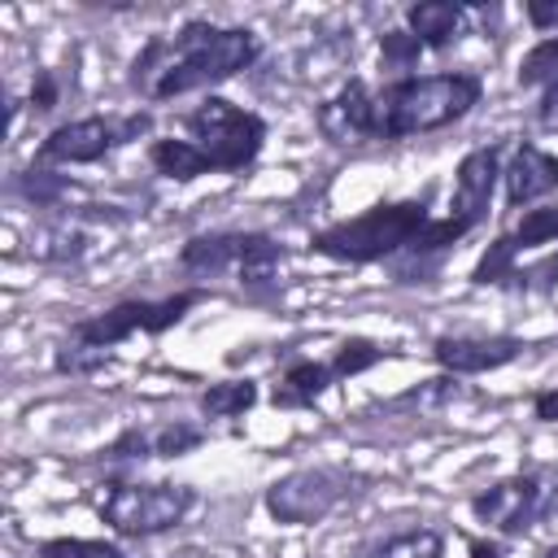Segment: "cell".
<instances>
[{"mask_svg":"<svg viewBox=\"0 0 558 558\" xmlns=\"http://www.w3.org/2000/svg\"><path fill=\"white\" fill-rule=\"evenodd\" d=\"M262 57V39L248 26L183 22L174 35H153L131 61V87L148 100L209 92Z\"/></svg>","mask_w":558,"mask_h":558,"instance_id":"obj_1","label":"cell"},{"mask_svg":"<svg viewBox=\"0 0 558 558\" xmlns=\"http://www.w3.org/2000/svg\"><path fill=\"white\" fill-rule=\"evenodd\" d=\"M480 96H484V83L480 74H466V70L388 78L375 92L379 140H410V135L453 126L480 105Z\"/></svg>","mask_w":558,"mask_h":558,"instance_id":"obj_2","label":"cell"},{"mask_svg":"<svg viewBox=\"0 0 558 558\" xmlns=\"http://www.w3.org/2000/svg\"><path fill=\"white\" fill-rule=\"evenodd\" d=\"M432 196H410V201H379L366 214L340 218L323 231L310 235V253L327 257V262H344V266H371V262H388L401 257L418 231L432 222Z\"/></svg>","mask_w":558,"mask_h":558,"instance_id":"obj_3","label":"cell"},{"mask_svg":"<svg viewBox=\"0 0 558 558\" xmlns=\"http://www.w3.org/2000/svg\"><path fill=\"white\" fill-rule=\"evenodd\" d=\"M196 506V488L153 480V484H131V480H109L96 488V514L118 532V536H157L170 532L187 519Z\"/></svg>","mask_w":558,"mask_h":558,"instance_id":"obj_4","label":"cell"},{"mask_svg":"<svg viewBox=\"0 0 558 558\" xmlns=\"http://www.w3.org/2000/svg\"><path fill=\"white\" fill-rule=\"evenodd\" d=\"M183 131L205 153V161L222 174L253 166L262 144H266V118L227 100V96H214V92L192 113H183Z\"/></svg>","mask_w":558,"mask_h":558,"instance_id":"obj_5","label":"cell"},{"mask_svg":"<svg viewBox=\"0 0 558 558\" xmlns=\"http://www.w3.org/2000/svg\"><path fill=\"white\" fill-rule=\"evenodd\" d=\"M201 301H209L205 288H183V292L161 296V301H140V296H131V301H118V305H109V310H100V314L78 318V323L70 327V340L109 353L113 344H122V340H131V336H166V331L179 327Z\"/></svg>","mask_w":558,"mask_h":558,"instance_id":"obj_6","label":"cell"},{"mask_svg":"<svg viewBox=\"0 0 558 558\" xmlns=\"http://www.w3.org/2000/svg\"><path fill=\"white\" fill-rule=\"evenodd\" d=\"M471 514L501 536H527L541 519L558 514V475L519 471L471 497Z\"/></svg>","mask_w":558,"mask_h":558,"instance_id":"obj_7","label":"cell"},{"mask_svg":"<svg viewBox=\"0 0 558 558\" xmlns=\"http://www.w3.org/2000/svg\"><path fill=\"white\" fill-rule=\"evenodd\" d=\"M148 126H153L148 109H135L131 118H100V113L74 118V122H61L57 131H48V140L39 144L35 157L44 166H92V161L109 157L113 148L148 135Z\"/></svg>","mask_w":558,"mask_h":558,"instance_id":"obj_8","label":"cell"},{"mask_svg":"<svg viewBox=\"0 0 558 558\" xmlns=\"http://www.w3.org/2000/svg\"><path fill=\"white\" fill-rule=\"evenodd\" d=\"M349 493V475L344 471H331V466H301V471H288L279 475L270 488H266V514L275 523H288V527H310L318 519H327L340 497Z\"/></svg>","mask_w":558,"mask_h":558,"instance_id":"obj_9","label":"cell"},{"mask_svg":"<svg viewBox=\"0 0 558 558\" xmlns=\"http://www.w3.org/2000/svg\"><path fill=\"white\" fill-rule=\"evenodd\" d=\"M549 240H558V201L527 209L510 231H501V235L480 253V262H475V270H471V283H480V288H484V283H506L510 270L519 266V257L532 253V248H541V244H549Z\"/></svg>","mask_w":558,"mask_h":558,"instance_id":"obj_10","label":"cell"},{"mask_svg":"<svg viewBox=\"0 0 558 558\" xmlns=\"http://www.w3.org/2000/svg\"><path fill=\"white\" fill-rule=\"evenodd\" d=\"M318 131L327 144H366V140H379V113H375V92L362 83V78H349L331 100L318 105L314 113Z\"/></svg>","mask_w":558,"mask_h":558,"instance_id":"obj_11","label":"cell"},{"mask_svg":"<svg viewBox=\"0 0 558 558\" xmlns=\"http://www.w3.org/2000/svg\"><path fill=\"white\" fill-rule=\"evenodd\" d=\"M527 344L519 336H436L432 357L445 375H488L514 362Z\"/></svg>","mask_w":558,"mask_h":558,"instance_id":"obj_12","label":"cell"},{"mask_svg":"<svg viewBox=\"0 0 558 558\" xmlns=\"http://www.w3.org/2000/svg\"><path fill=\"white\" fill-rule=\"evenodd\" d=\"M501 183H506V205L510 209H527L536 201H545L549 192H558V157L545 153L541 144H514L510 161L501 166Z\"/></svg>","mask_w":558,"mask_h":558,"instance_id":"obj_13","label":"cell"},{"mask_svg":"<svg viewBox=\"0 0 558 558\" xmlns=\"http://www.w3.org/2000/svg\"><path fill=\"white\" fill-rule=\"evenodd\" d=\"M253 231H201L179 248V266L192 275H222L235 270L240 257L248 253Z\"/></svg>","mask_w":558,"mask_h":558,"instance_id":"obj_14","label":"cell"},{"mask_svg":"<svg viewBox=\"0 0 558 558\" xmlns=\"http://www.w3.org/2000/svg\"><path fill=\"white\" fill-rule=\"evenodd\" d=\"M331 384H336V375H331V366H327V362L292 357V362L275 375L270 405H275V410H305V405H314Z\"/></svg>","mask_w":558,"mask_h":558,"instance_id":"obj_15","label":"cell"},{"mask_svg":"<svg viewBox=\"0 0 558 558\" xmlns=\"http://www.w3.org/2000/svg\"><path fill=\"white\" fill-rule=\"evenodd\" d=\"M405 26H410V35H414L427 52H440V48H449V44L462 35L466 9L453 4V0H418V4L405 9Z\"/></svg>","mask_w":558,"mask_h":558,"instance_id":"obj_16","label":"cell"},{"mask_svg":"<svg viewBox=\"0 0 558 558\" xmlns=\"http://www.w3.org/2000/svg\"><path fill=\"white\" fill-rule=\"evenodd\" d=\"M148 161L161 179H174V183H192L201 174H214V166L205 161V153L192 144V140H153L148 144Z\"/></svg>","mask_w":558,"mask_h":558,"instance_id":"obj_17","label":"cell"},{"mask_svg":"<svg viewBox=\"0 0 558 558\" xmlns=\"http://www.w3.org/2000/svg\"><path fill=\"white\" fill-rule=\"evenodd\" d=\"M279 266H283V244H275L266 231H253L248 253H244L240 266H235L240 288H248V292H270V288H279Z\"/></svg>","mask_w":558,"mask_h":558,"instance_id":"obj_18","label":"cell"},{"mask_svg":"<svg viewBox=\"0 0 558 558\" xmlns=\"http://www.w3.org/2000/svg\"><path fill=\"white\" fill-rule=\"evenodd\" d=\"M257 405V379H218L201 392L205 418H240Z\"/></svg>","mask_w":558,"mask_h":558,"instance_id":"obj_19","label":"cell"},{"mask_svg":"<svg viewBox=\"0 0 558 558\" xmlns=\"http://www.w3.org/2000/svg\"><path fill=\"white\" fill-rule=\"evenodd\" d=\"M83 253H87V235L78 227H35V235H31V257L35 262L65 266V262H78Z\"/></svg>","mask_w":558,"mask_h":558,"instance_id":"obj_20","label":"cell"},{"mask_svg":"<svg viewBox=\"0 0 558 558\" xmlns=\"http://www.w3.org/2000/svg\"><path fill=\"white\" fill-rule=\"evenodd\" d=\"M371 558H445V536L436 527H405L375 545Z\"/></svg>","mask_w":558,"mask_h":558,"instance_id":"obj_21","label":"cell"},{"mask_svg":"<svg viewBox=\"0 0 558 558\" xmlns=\"http://www.w3.org/2000/svg\"><path fill=\"white\" fill-rule=\"evenodd\" d=\"M196 445H205V432L196 423H157V427H148V458H183Z\"/></svg>","mask_w":558,"mask_h":558,"instance_id":"obj_22","label":"cell"},{"mask_svg":"<svg viewBox=\"0 0 558 558\" xmlns=\"http://www.w3.org/2000/svg\"><path fill=\"white\" fill-rule=\"evenodd\" d=\"M384 357H392V349H379L375 340L353 336V340H344V344L336 349V357H331L327 366H331V375H336V379H349V375H362V371L379 366Z\"/></svg>","mask_w":558,"mask_h":558,"instance_id":"obj_23","label":"cell"},{"mask_svg":"<svg viewBox=\"0 0 558 558\" xmlns=\"http://www.w3.org/2000/svg\"><path fill=\"white\" fill-rule=\"evenodd\" d=\"M519 87H545L558 78V35H545L541 44H532L519 61Z\"/></svg>","mask_w":558,"mask_h":558,"instance_id":"obj_24","label":"cell"},{"mask_svg":"<svg viewBox=\"0 0 558 558\" xmlns=\"http://www.w3.org/2000/svg\"><path fill=\"white\" fill-rule=\"evenodd\" d=\"M39 558H126V549H118L113 541H83V536H52L35 545Z\"/></svg>","mask_w":558,"mask_h":558,"instance_id":"obj_25","label":"cell"},{"mask_svg":"<svg viewBox=\"0 0 558 558\" xmlns=\"http://www.w3.org/2000/svg\"><path fill=\"white\" fill-rule=\"evenodd\" d=\"M423 52H427V48H423L410 31H388V35H379V65L392 70L397 78H405V70H410Z\"/></svg>","mask_w":558,"mask_h":558,"instance_id":"obj_26","label":"cell"},{"mask_svg":"<svg viewBox=\"0 0 558 558\" xmlns=\"http://www.w3.org/2000/svg\"><path fill=\"white\" fill-rule=\"evenodd\" d=\"M109 362V353L105 349H92V344H78V340H61L57 344V357H52V366L61 371V375H92V371H100Z\"/></svg>","mask_w":558,"mask_h":558,"instance_id":"obj_27","label":"cell"},{"mask_svg":"<svg viewBox=\"0 0 558 558\" xmlns=\"http://www.w3.org/2000/svg\"><path fill=\"white\" fill-rule=\"evenodd\" d=\"M22 192H26L35 205H57V201H65L74 187H70L61 174H52V170L39 166V170H26V174H22Z\"/></svg>","mask_w":558,"mask_h":558,"instance_id":"obj_28","label":"cell"},{"mask_svg":"<svg viewBox=\"0 0 558 558\" xmlns=\"http://www.w3.org/2000/svg\"><path fill=\"white\" fill-rule=\"evenodd\" d=\"M458 392H462V388H458V375H436V379L410 388L401 401H414V405H445V401H453Z\"/></svg>","mask_w":558,"mask_h":558,"instance_id":"obj_29","label":"cell"},{"mask_svg":"<svg viewBox=\"0 0 558 558\" xmlns=\"http://www.w3.org/2000/svg\"><path fill=\"white\" fill-rule=\"evenodd\" d=\"M57 100H61L57 74H52V70H39V74H35V87H31V109L48 113V109H57Z\"/></svg>","mask_w":558,"mask_h":558,"instance_id":"obj_30","label":"cell"},{"mask_svg":"<svg viewBox=\"0 0 558 558\" xmlns=\"http://www.w3.org/2000/svg\"><path fill=\"white\" fill-rule=\"evenodd\" d=\"M527 22L545 35H558V0H532L527 4Z\"/></svg>","mask_w":558,"mask_h":558,"instance_id":"obj_31","label":"cell"},{"mask_svg":"<svg viewBox=\"0 0 558 558\" xmlns=\"http://www.w3.org/2000/svg\"><path fill=\"white\" fill-rule=\"evenodd\" d=\"M536 122H541L545 131H558V78H554V83H545L541 105H536Z\"/></svg>","mask_w":558,"mask_h":558,"instance_id":"obj_32","label":"cell"},{"mask_svg":"<svg viewBox=\"0 0 558 558\" xmlns=\"http://www.w3.org/2000/svg\"><path fill=\"white\" fill-rule=\"evenodd\" d=\"M532 414H536L541 423H558V384L532 392Z\"/></svg>","mask_w":558,"mask_h":558,"instance_id":"obj_33","label":"cell"},{"mask_svg":"<svg viewBox=\"0 0 558 558\" xmlns=\"http://www.w3.org/2000/svg\"><path fill=\"white\" fill-rule=\"evenodd\" d=\"M471 558H506L501 541H471Z\"/></svg>","mask_w":558,"mask_h":558,"instance_id":"obj_34","label":"cell"},{"mask_svg":"<svg viewBox=\"0 0 558 558\" xmlns=\"http://www.w3.org/2000/svg\"><path fill=\"white\" fill-rule=\"evenodd\" d=\"M541 558H558V545H549V549H541Z\"/></svg>","mask_w":558,"mask_h":558,"instance_id":"obj_35","label":"cell"}]
</instances>
